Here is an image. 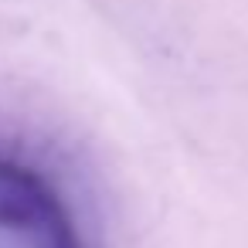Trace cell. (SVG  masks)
I'll return each instance as SVG.
<instances>
[{
  "label": "cell",
  "mask_w": 248,
  "mask_h": 248,
  "mask_svg": "<svg viewBox=\"0 0 248 248\" xmlns=\"http://www.w3.org/2000/svg\"><path fill=\"white\" fill-rule=\"evenodd\" d=\"M0 248H85L78 211L58 177L0 146Z\"/></svg>",
  "instance_id": "1"
}]
</instances>
